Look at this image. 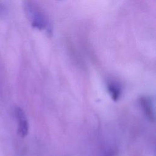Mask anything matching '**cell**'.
Listing matches in <instances>:
<instances>
[{
	"label": "cell",
	"instance_id": "277c9868",
	"mask_svg": "<svg viewBox=\"0 0 156 156\" xmlns=\"http://www.w3.org/2000/svg\"><path fill=\"white\" fill-rule=\"evenodd\" d=\"M108 91L112 98L114 101H118L121 95V89L116 83H110L108 84Z\"/></svg>",
	"mask_w": 156,
	"mask_h": 156
},
{
	"label": "cell",
	"instance_id": "3957f363",
	"mask_svg": "<svg viewBox=\"0 0 156 156\" xmlns=\"http://www.w3.org/2000/svg\"><path fill=\"white\" fill-rule=\"evenodd\" d=\"M140 103L147 118L151 121H154V113L151 99L147 97H143L140 100Z\"/></svg>",
	"mask_w": 156,
	"mask_h": 156
},
{
	"label": "cell",
	"instance_id": "7a4b0ae2",
	"mask_svg": "<svg viewBox=\"0 0 156 156\" xmlns=\"http://www.w3.org/2000/svg\"><path fill=\"white\" fill-rule=\"evenodd\" d=\"M15 116L18 120V132L21 137H24L27 135L29 124L23 110L20 107H16Z\"/></svg>",
	"mask_w": 156,
	"mask_h": 156
},
{
	"label": "cell",
	"instance_id": "6da1fadb",
	"mask_svg": "<svg viewBox=\"0 0 156 156\" xmlns=\"http://www.w3.org/2000/svg\"><path fill=\"white\" fill-rule=\"evenodd\" d=\"M23 5L27 18L34 28L52 34V25L48 17L35 1L24 0Z\"/></svg>",
	"mask_w": 156,
	"mask_h": 156
}]
</instances>
